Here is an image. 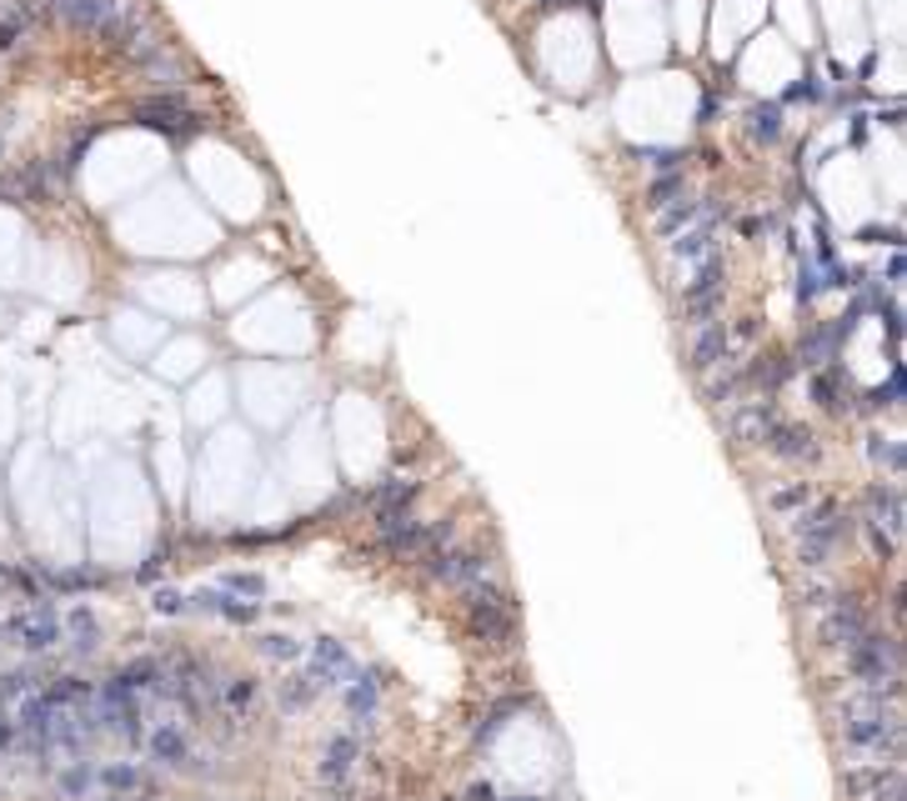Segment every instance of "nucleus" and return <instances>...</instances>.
Segmentation results:
<instances>
[{
  "mask_svg": "<svg viewBox=\"0 0 907 801\" xmlns=\"http://www.w3.org/2000/svg\"><path fill=\"white\" fill-rule=\"evenodd\" d=\"M843 741L862 756H887L897 762L903 756V711L897 701L887 697H872V691H847L843 697Z\"/></svg>",
  "mask_w": 907,
  "mask_h": 801,
  "instance_id": "1",
  "label": "nucleus"
},
{
  "mask_svg": "<svg viewBox=\"0 0 907 801\" xmlns=\"http://www.w3.org/2000/svg\"><path fill=\"white\" fill-rule=\"evenodd\" d=\"M843 661H847V672H853L857 691H872V697H887V701L903 697V641L897 636H882L878 626H868L843 651Z\"/></svg>",
  "mask_w": 907,
  "mask_h": 801,
  "instance_id": "2",
  "label": "nucleus"
},
{
  "mask_svg": "<svg viewBox=\"0 0 907 801\" xmlns=\"http://www.w3.org/2000/svg\"><path fill=\"white\" fill-rule=\"evenodd\" d=\"M853 536V517L837 501H817L803 506L792 521V546H797V567L803 571H828L837 546H847Z\"/></svg>",
  "mask_w": 907,
  "mask_h": 801,
  "instance_id": "3",
  "label": "nucleus"
},
{
  "mask_svg": "<svg viewBox=\"0 0 907 801\" xmlns=\"http://www.w3.org/2000/svg\"><path fill=\"white\" fill-rule=\"evenodd\" d=\"M722 427L738 446H763L767 431L778 427V400L772 396H738L722 406Z\"/></svg>",
  "mask_w": 907,
  "mask_h": 801,
  "instance_id": "4",
  "label": "nucleus"
},
{
  "mask_svg": "<svg viewBox=\"0 0 907 801\" xmlns=\"http://www.w3.org/2000/svg\"><path fill=\"white\" fill-rule=\"evenodd\" d=\"M868 626H872L868 607H862L853 592H843L828 611H822V616H817V641H822L828 651H847L857 636L868 632Z\"/></svg>",
  "mask_w": 907,
  "mask_h": 801,
  "instance_id": "5",
  "label": "nucleus"
},
{
  "mask_svg": "<svg viewBox=\"0 0 907 801\" xmlns=\"http://www.w3.org/2000/svg\"><path fill=\"white\" fill-rule=\"evenodd\" d=\"M130 116L141 120V126L151 130H166V136H186V130L196 126V105L186 101L181 91H156V96H141V101L130 105Z\"/></svg>",
  "mask_w": 907,
  "mask_h": 801,
  "instance_id": "6",
  "label": "nucleus"
},
{
  "mask_svg": "<svg viewBox=\"0 0 907 801\" xmlns=\"http://www.w3.org/2000/svg\"><path fill=\"white\" fill-rule=\"evenodd\" d=\"M427 542V521L412 517V506L406 511H376V546L387 556H416Z\"/></svg>",
  "mask_w": 907,
  "mask_h": 801,
  "instance_id": "7",
  "label": "nucleus"
},
{
  "mask_svg": "<svg viewBox=\"0 0 907 801\" xmlns=\"http://www.w3.org/2000/svg\"><path fill=\"white\" fill-rule=\"evenodd\" d=\"M727 356H732V341H727L722 316H717V321L688 326V361H692V371H697V376H707L717 361H727Z\"/></svg>",
  "mask_w": 907,
  "mask_h": 801,
  "instance_id": "8",
  "label": "nucleus"
},
{
  "mask_svg": "<svg viewBox=\"0 0 907 801\" xmlns=\"http://www.w3.org/2000/svg\"><path fill=\"white\" fill-rule=\"evenodd\" d=\"M471 636L487 647H512L517 636V601H492V607H467Z\"/></svg>",
  "mask_w": 907,
  "mask_h": 801,
  "instance_id": "9",
  "label": "nucleus"
},
{
  "mask_svg": "<svg viewBox=\"0 0 907 801\" xmlns=\"http://www.w3.org/2000/svg\"><path fill=\"white\" fill-rule=\"evenodd\" d=\"M868 526H878L882 536H887V542L893 546H903V526H907V511H903V492H897L893 481H887V486H868Z\"/></svg>",
  "mask_w": 907,
  "mask_h": 801,
  "instance_id": "10",
  "label": "nucleus"
},
{
  "mask_svg": "<svg viewBox=\"0 0 907 801\" xmlns=\"http://www.w3.org/2000/svg\"><path fill=\"white\" fill-rule=\"evenodd\" d=\"M101 722L126 741H141V707H136V691L126 682H111L101 691Z\"/></svg>",
  "mask_w": 907,
  "mask_h": 801,
  "instance_id": "11",
  "label": "nucleus"
},
{
  "mask_svg": "<svg viewBox=\"0 0 907 801\" xmlns=\"http://www.w3.org/2000/svg\"><path fill=\"white\" fill-rule=\"evenodd\" d=\"M763 446L778 456V461H792V466H797V461H817V456H822L817 436L803 427V421H778V427L767 431Z\"/></svg>",
  "mask_w": 907,
  "mask_h": 801,
  "instance_id": "12",
  "label": "nucleus"
},
{
  "mask_svg": "<svg viewBox=\"0 0 907 801\" xmlns=\"http://www.w3.org/2000/svg\"><path fill=\"white\" fill-rule=\"evenodd\" d=\"M347 676H356L351 651L341 647V641H331V636H322V641L312 647V686L316 691H331V686H341Z\"/></svg>",
  "mask_w": 907,
  "mask_h": 801,
  "instance_id": "13",
  "label": "nucleus"
},
{
  "mask_svg": "<svg viewBox=\"0 0 907 801\" xmlns=\"http://www.w3.org/2000/svg\"><path fill=\"white\" fill-rule=\"evenodd\" d=\"M146 751H151V762L166 766V772H181V766L196 762L191 737H186V726H176V722H161L156 732L146 737Z\"/></svg>",
  "mask_w": 907,
  "mask_h": 801,
  "instance_id": "14",
  "label": "nucleus"
},
{
  "mask_svg": "<svg viewBox=\"0 0 907 801\" xmlns=\"http://www.w3.org/2000/svg\"><path fill=\"white\" fill-rule=\"evenodd\" d=\"M55 15H61L65 26L76 30H91V36H101L105 26H111V15H116L121 0H46Z\"/></svg>",
  "mask_w": 907,
  "mask_h": 801,
  "instance_id": "15",
  "label": "nucleus"
},
{
  "mask_svg": "<svg viewBox=\"0 0 907 801\" xmlns=\"http://www.w3.org/2000/svg\"><path fill=\"white\" fill-rule=\"evenodd\" d=\"M356 762H362V747H356V737H331V741H326V751H322V762H316V776H322L326 787H341Z\"/></svg>",
  "mask_w": 907,
  "mask_h": 801,
  "instance_id": "16",
  "label": "nucleus"
},
{
  "mask_svg": "<svg viewBox=\"0 0 907 801\" xmlns=\"http://www.w3.org/2000/svg\"><path fill=\"white\" fill-rule=\"evenodd\" d=\"M667 256H672V266H702V260H713L717 256L713 226H702V231H688L682 241H672V246H667Z\"/></svg>",
  "mask_w": 907,
  "mask_h": 801,
  "instance_id": "17",
  "label": "nucleus"
},
{
  "mask_svg": "<svg viewBox=\"0 0 907 801\" xmlns=\"http://www.w3.org/2000/svg\"><path fill=\"white\" fill-rule=\"evenodd\" d=\"M837 596H843V582H832L828 571H807V582H803V592H797V601H803V611L822 616Z\"/></svg>",
  "mask_w": 907,
  "mask_h": 801,
  "instance_id": "18",
  "label": "nucleus"
},
{
  "mask_svg": "<svg viewBox=\"0 0 907 801\" xmlns=\"http://www.w3.org/2000/svg\"><path fill=\"white\" fill-rule=\"evenodd\" d=\"M767 506H772L778 517H797L803 506H812V486H807V481H788L778 492H767Z\"/></svg>",
  "mask_w": 907,
  "mask_h": 801,
  "instance_id": "19",
  "label": "nucleus"
},
{
  "mask_svg": "<svg viewBox=\"0 0 907 801\" xmlns=\"http://www.w3.org/2000/svg\"><path fill=\"white\" fill-rule=\"evenodd\" d=\"M812 396L828 406V411H847V381L843 371H817L812 376Z\"/></svg>",
  "mask_w": 907,
  "mask_h": 801,
  "instance_id": "20",
  "label": "nucleus"
},
{
  "mask_svg": "<svg viewBox=\"0 0 907 801\" xmlns=\"http://www.w3.org/2000/svg\"><path fill=\"white\" fill-rule=\"evenodd\" d=\"M697 216H702V206L682 195V201H672V206H662V211H657V231H662V236H677L682 226H692Z\"/></svg>",
  "mask_w": 907,
  "mask_h": 801,
  "instance_id": "21",
  "label": "nucleus"
},
{
  "mask_svg": "<svg viewBox=\"0 0 907 801\" xmlns=\"http://www.w3.org/2000/svg\"><path fill=\"white\" fill-rule=\"evenodd\" d=\"M216 701L226 711H251V701H256V682H251V676H231V682L216 686Z\"/></svg>",
  "mask_w": 907,
  "mask_h": 801,
  "instance_id": "22",
  "label": "nucleus"
},
{
  "mask_svg": "<svg viewBox=\"0 0 907 801\" xmlns=\"http://www.w3.org/2000/svg\"><path fill=\"white\" fill-rule=\"evenodd\" d=\"M868 456H872L878 466H887V476H903V466H907V461H903V446H897V441L872 436V441H868Z\"/></svg>",
  "mask_w": 907,
  "mask_h": 801,
  "instance_id": "23",
  "label": "nucleus"
},
{
  "mask_svg": "<svg viewBox=\"0 0 907 801\" xmlns=\"http://www.w3.org/2000/svg\"><path fill=\"white\" fill-rule=\"evenodd\" d=\"M778 130H782V116L772 111V105H757L747 116V136L752 141H778Z\"/></svg>",
  "mask_w": 907,
  "mask_h": 801,
  "instance_id": "24",
  "label": "nucleus"
},
{
  "mask_svg": "<svg viewBox=\"0 0 907 801\" xmlns=\"http://www.w3.org/2000/svg\"><path fill=\"white\" fill-rule=\"evenodd\" d=\"M312 697H316L312 676H291V682L281 686V707H286V711H301V707H312Z\"/></svg>",
  "mask_w": 907,
  "mask_h": 801,
  "instance_id": "25",
  "label": "nucleus"
},
{
  "mask_svg": "<svg viewBox=\"0 0 907 801\" xmlns=\"http://www.w3.org/2000/svg\"><path fill=\"white\" fill-rule=\"evenodd\" d=\"M347 707L356 711V716H371V711H376V682H366V676H351Z\"/></svg>",
  "mask_w": 907,
  "mask_h": 801,
  "instance_id": "26",
  "label": "nucleus"
},
{
  "mask_svg": "<svg viewBox=\"0 0 907 801\" xmlns=\"http://www.w3.org/2000/svg\"><path fill=\"white\" fill-rule=\"evenodd\" d=\"M71 636H76V651H96V616L86 607L71 611Z\"/></svg>",
  "mask_w": 907,
  "mask_h": 801,
  "instance_id": "27",
  "label": "nucleus"
},
{
  "mask_svg": "<svg viewBox=\"0 0 907 801\" xmlns=\"http://www.w3.org/2000/svg\"><path fill=\"white\" fill-rule=\"evenodd\" d=\"M105 787L121 791V797H130V791L141 787V772H136V766H105Z\"/></svg>",
  "mask_w": 907,
  "mask_h": 801,
  "instance_id": "28",
  "label": "nucleus"
},
{
  "mask_svg": "<svg viewBox=\"0 0 907 801\" xmlns=\"http://www.w3.org/2000/svg\"><path fill=\"white\" fill-rule=\"evenodd\" d=\"M226 592L266 596V576H256V571H231V576H226Z\"/></svg>",
  "mask_w": 907,
  "mask_h": 801,
  "instance_id": "29",
  "label": "nucleus"
},
{
  "mask_svg": "<svg viewBox=\"0 0 907 801\" xmlns=\"http://www.w3.org/2000/svg\"><path fill=\"white\" fill-rule=\"evenodd\" d=\"M261 651H266L272 661H297L301 657V647L291 641V636H261Z\"/></svg>",
  "mask_w": 907,
  "mask_h": 801,
  "instance_id": "30",
  "label": "nucleus"
},
{
  "mask_svg": "<svg viewBox=\"0 0 907 801\" xmlns=\"http://www.w3.org/2000/svg\"><path fill=\"white\" fill-rule=\"evenodd\" d=\"M672 201H682V176H677V181H657V186L647 191V206H652V211L672 206Z\"/></svg>",
  "mask_w": 907,
  "mask_h": 801,
  "instance_id": "31",
  "label": "nucleus"
},
{
  "mask_svg": "<svg viewBox=\"0 0 907 801\" xmlns=\"http://www.w3.org/2000/svg\"><path fill=\"white\" fill-rule=\"evenodd\" d=\"M151 607H156V616H181V611H186V596L171 592V586H161V592L151 596Z\"/></svg>",
  "mask_w": 907,
  "mask_h": 801,
  "instance_id": "32",
  "label": "nucleus"
},
{
  "mask_svg": "<svg viewBox=\"0 0 907 801\" xmlns=\"http://www.w3.org/2000/svg\"><path fill=\"white\" fill-rule=\"evenodd\" d=\"M61 787H65V797H86V791H91V766H80V762H76L71 772H65Z\"/></svg>",
  "mask_w": 907,
  "mask_h": 801,
  "instance_id": "33",
  "label": "nucleus"
},
{
  "mask_svg": "<svg viewBox=\"0 0 907 801\" xmlns=\"http://www.w3.org/2000/svg\"><path fill=\"white\" fill-rule=\"evenodd\" d=\"M105 801H130V797H105Z\"/></svg>",
  "mask_w": 907,
  "mask_h": 801,
  "instance_id": "34",
  "label": "nucleus"
}]
</instances>
